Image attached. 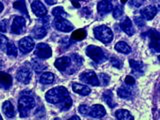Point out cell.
<instances>
[{
	"label": "cell",
	"mask_w": 160,
	"mask_h": 120,
	"mask_svg": "<svg viewBox=\"0 0 160 120\" xmlns=\"http://www.w3.org/2000/svg\"><path fill=\"white\" fill-rule=\"evenodd\" d=\"M45 98L51 104H56L61 110H68L72 105V99L68 90L63 86H57L48 90Z\"/></svg>",
	"instance_id": "cell-1"
},
{
	"label": "cell",
	"mask_w": 160,
	"mask_h": 120,
	"mask_svg": "<svg viewBox=\"0 0 160 120\" xmlns=\"http://www.w3.org/2000/svg\"><path fill=\"white\" fill-rule=\"evenodd\" d=\"M35 106V100L31 93H22L18 100V111L20 117H27L29 112Z\"/></svg>",
	"instance_id": "cell-2"
},
{
	"label": "cell",
	"mask_w": 160,
	"mask_h": 120,
	"mask_svg": "<svg viewBox=\"0 0 160 120\" xmlns=\"http://www.w3.org/2000/svg\"><path fill=\"white\" fill-rule=\"evenodd\" d=\"M93 31H94L95 38H97L101 42L107 44L112 41V39H113L112 30L109 27L105 26V25H100V26L95 27Z\"/></svg>",
	"instance_id": "cell-3"
},
{
	"label": "cell",
	"mask_w": 160,
	"mask_h": 120,
	"mask_svg": "<svg viewBox=\"0 0 160 120\" xmlns=\"http://www.w3.org/2000/svg\"><path fill=\"white\" fill-rule=\"evenodd\" d=\"M86 54L93 61L97 63L103 62L107 59L106 54L104 53L103 50L98 46H94V45H89L86 48Z\"/></svg>",
	"instance_id": "cell-4"
},
{
	"label": "cell",
	"mask_w": 160,
	"mask_h": 120,
	"mask_svg": "<svg viewBox=\"0 0 160 120\" xmlns=\"http://www.w3.org/2000/svg\"><path fill=\"white\" fill-rule=\"evenodd\" d=\"M80 80L86 84L93 85V86H98V85H100L99 79L97 77L96 73L92 71V70H86V71L82 72L80 74Z\"/></svg>",
	"instance_id": "cell-5"
},
{
	"label": "cell",
	"mask_w": 160,
	"mask_h": 120,
	"mask_svg": "<svg viewBox=\"0 0 160 120\" xmlns=\"http://www.w3.org/2000/svg\"><path fill=\"white\" fill-rule=\"evenodd\" d=\"M35 55L39 59H47L49 57H51L52 55L51 47L46 43H39L36 45V48H35Z\"/></svg>",
	"instance_id": "cell-6"
},
{
	"label": "cell",
	"mask_w": 160,
	"mask_h": 120,
	"mask_svg": "<svg viewBox=\"0 0 160 120\" xmlns=\"http://www.w3.org/2000/svg\"><path fill=\"white\" fill-rule=\"evenodd\" d=\"M26 23H25V18L22 16L14 17L13 22L11 25V32L13 34H22L26 30Z\"/></svg>",
	"instance_id": "cell-7"
},
{
	"label": "cell",
	"mask_w": 160,
	"mask_h": 120,
	"mask_svg": "<svg viewBox=\"0 0 160 120\" xmlns=\"http://www.w3.org/2000/svg\"><path fill=\"white\" fill-rule=\"evenodd\" d=\"M54 26L55 29H57L58 31L61 32H70L74 28L73 25L68 20H66V18H61V17H55Z\"/></svg>",
	"instance_id": "cell-8"
},
{
	"label": "cell",
	"mask_w": 160,
	"mask_h": 120,
	"mask_svg": "<svg viewBox=\"0 0 160 120\" xmlns=\"http://www.w3.org/2000/svg\"><path fill=\"white\" fill-rule=\"evenodd\" d=\"M148 36L150 39V48L154 52L158 53L160 50V34L157 30L151 29L148 31Z\"/></svg>",
	"instance_id": "cell-9"
},
{
	"label": "cell",
	"mask_w": 160,
	"mask_h": 120,
	"mask_svg": "<svg viewBox=\"0 0 160 120\" xmlns=\"http://www.w3.org/2000/svg\"><path fill=\"white\" fill-rule=\"evenodd\" d=\"M18 44H19V49L21 50V52L23 54H26L30 51H32L35 45L33 38L30 36H26V37H23L22 39H20Z\"/></svg>",
	"instance_id": "cell-10"
},
{
	"label": "cell",
	"mask_w": 160,
	"mask_h": 120,
	"mask_svg": "<svg viewBox=\"0 0 160 120\" xmlns=\"http://www.w3.org/2000/svg\"><path fill=\"white\" fill-rule=\"evenodd\" d=\"M16 79L21 83L28 84L31 80V69L26 66L20 67L16 73Z\"/></svg>",
	"instance_id": "cell-11"
},
{
	"label": "cell",
	"mask_w": 160,
	"mask_h": 120,
	"mask_svg": "<svg viewBox=\"0 0 160 120\" xmlns=\"http://www.w3.org/2000/svg\"><path fill=\"white\" fill-rule=\"evenodd\" d=\"M71 64H72V59H71V57H68V56L60 57L54 63L55 67L61 72L67 71V69H69L70 67H71Z\"/></svg>",
	"instance_id": "cell-12"
},
{
	"label": "cell",
	"mask_w": 160,
	"mask_h": 120,
	"mask_svg": "<svg viewBox=\"0 0 160 120\" xmlns=\"http://www.w3.org/2000/svg\"><path fill=\"white\" fill-rule=\"evenodd\" d=\"M31 8H32L33 13L36 15V16H38V17L46 16L47 9H46V7L44 6V4H42V2L39 1V0H35V1L32 2Z\"/></svg>",
	"instance_id": "cell-13"
},
{
	"label": "cell",
	"mask_w": 160,
	"mask_h": 120,
	"mask_svg": "<svg viewBox=\"0 0 160 120\" xmlns=\"http://www.w3.org/2000/svg\"><path fill=\"white\" fill-rule=\"evenodd\" d=\"M105 114H106L105 108L100 104H95L91 108H89L88 115L92 118H102L105 116Z\"/></svg>",
	"instance_id": "cell-14"
},
{
	"label": "cell",
	"mask_w": 160,
	"mask_h": 120,
	"mask_svg": "<svg viewBox=\"0 0 160 120\" xmlns=\"http://www.w3.org/2000/svg\"><path fill=\"white\" fill-rule=\"evenodd\" d=\"M113 9L112 0H102L97 5V10L100 15H105L111 12Z\"/></svg>",
	"instance_id": "cell-15"
},
{
	"label": "cell",
	"mask_w": 160,
	"mask_h": 120,
	"mask_svg": "<svg viewBox=\"0 0 160 120\" xmlns=\"http://www.w3.org/2000/svg\"><path fill=\"white\" fill-rule=\"evenodd\" d=\"M157 14V8L153 5H148L141 10V16L145 20H152Z\"/></svg>",
	"instance_id": "cell-16"
},
{
	"label": "cell",
	"mask_w": 160,
	"mask_h": 120,
	"mask_svg": "<svg viewBox=\"0 0 160 120\" xmlns=\"http://www.w3.org/2000/svg\"><path fill=\"white\" fill-rule=\"evenodd\" d=\"M46 34H47V28L37 22V25L33 28L31 32V36L35 39H42L46 36Z\"/></svg>",
	"instance_id": "cell-17"
},
{
	"label": "cell",
	"mask_w": 160,
	"mask_h": 120,
	"mask_svg": "<svg viewBox=\"0 0 160 120\" xmlns=\"http://www.w3.org/2000/svg\"><path fill=\"white\" fill-rule=\"evenodd\" d=\"M71 87H72V90L75 93L83 95V96H86V95L90 94V92H91V89H90L88 86H86V85H83V84L76 83V82H72L71 83Z\"/></svg>",
	"instance_id": "cell-18"
},
{
	"label": "cell",
	"mask_w": 160,
	"mask_h": 120,
	"mask_svg": "<svg viewBox=\"0 0 160 120\" xmlns=\"http://www.w3.org/2000/svg\"><path fill=\"white\" fill-rule=\"evenodd\" d=\"M12 85V77L10 76V74L0 71V87L3 89H9Z\"/></svg>",
	"instance_id": "cell-19"
},
{
	"label": "cell",
	"mask_w": 160,
	"mask_h": 120,
	"mask_svg": "<svg viewBox=\"0 0 160 120\" xmlns=\"http://www.w3.org/2000/svg\"><path fill=\"white\" fill-rule=\"evenodd\" d=\"M121 28H122L123 31L128 35V36H132V35L134 34V28H133L132 22L128 17H126L121 22Z\"/></svg>",
	"instance_id": "cell-20"
},
{
	"label": "cell",
	"mask_w": 160,
	"mask_h": 120,
	"mask_svg": "<svg viewBox=\"0 0 160 120\" xmlns=\"http://www.w3.org/2000/svg\"><path fill=\"white\" fill-rule=\"evenodd\" d=\"M2 110H3V113L5 114V116H7V118H13L15 116V109L10 101H5L3 103Z\"/></svg>",
	"instance_id": "cell-21"
},
{
	"label": "cell",
	"mask_w": 160,
	"mask_h": 120,
	"mask_svg": "<svg viewBox=\"0 0 160 120\" xmlns=\"http://www.w3.org/2000/svg\"><path fill=\"white\" fill-rule=\"evenodd\" d=\"M130 67L132 68V72L136 74H142L144 72V65L141 61H137V60L130 59L129 61Z\"/></svg>",
	"instance_id": "cell-22"
},
{
	"label": "cell",
	"mask_w": 160,
	"mask_h": 120,
	"mask_svg": "<svg viewBox=\"0 0 160 120\" xmlns=\"http://www.w3.org/2000/svg\"><path fill=\"white\" fill-rule=\"evenodd\" d=\"M115 117H116L117 119H121V120H133L134 119L132 114L125 109L117 110V111L115 112Z\"/></svg>",
	"instance_id": "cell-23"
},
{
	"label": "cell",
	"mask_w": 160,
	"mask_h": 120,
	"mask_svg": "<svg viewBox=\"0 0 160 120\" xmlns=\"http://www.w3.org/2000/svg\"><path fill=\"white\" fill-rule=\"evenodd\" d=\"M115 49L117 50L118 52L123 53V54H129L131 53V47L129 45L124 42V41H119L117 42V44L115 45Z\"/></svg>",
	"instance_id": "cell-24"
},
{
	"label": "cell",
	"mask_w": 160,
	"mask_h": 120,
	"mask_svg": "<svg viewBox=\"0 0 160 120\" xmlns=\"http://www.w3.org/2000/svg\"><path fill=\"white\" fill-rule=\"evenodd\" d=\"M39 81L42 84H51L54 81V74L51 72H44L40 75Z\"/></svg>",
	"instance_id": "cell-25"
},
{
	"label": "cell",
	"mask_w": 160,
	"mask_h": 120,
	"mask_svg": "<svg viewBox=\"0 0 160 120\" xmlns=\"http://www.w3.org/2000/svg\"><path fill=\"white\" fill-rule=\"evenodd\" d=\"M13 7L15 9L19 10L20 12L25 14L28 17V12L26 9V5H25V0H16V1L13 3Z\"/></svg>",
	"instance_id": "cell-26"
},
{
	"label": "cell",
	"mask_w": 160,
	"mask_h": 120,
	"mask_svg": "<svg viewBox=\"0 0 160 120\" xmlns=\"http://www.w3.org/2000/svg\"><path fill=\"white\" fill-rule=\"evenodd\" d=\"M117 94L121 98H128L131 95V89L128 87V85H123L117 90Z\"/></svg>",
	"instance_id": "cell-27"
},
{
	"label": "cell",
	"mask_w": 160,
	"mask_h": 120,
	"mask_svg": "<svg viewBox=\"0 0 160 120\" xmlns=\"http://www.w3.org/2000/svg\"><path fill=\"white\" fill-rule=\"evenodd\" d=\"M5 51H6V53L9 55V56H12V57H16L18 55L17 48H16V46H15V44L11 41H8Z\"/></svg>",
	"instance_id": "cell-28"
},
{
	"label": "cell",
	"mask_w": 160,
	"mask_h": 120,
	"mask_svg": "<svg viewBox=\"0 0 160 120\" xmlns=\"http://www.w3.org/2000/svg\"><path fill=\"white\" fill-rule=\"evenodd\" d=\"M103 99L105 100V102H106L107 104H108V106L109 107H115L116 106V104L114 103V101H113V95H112V93H111V91H105L104 93H103Z\"/></svg>",
	"instance_id": "cell-29"
},
{
	"label": "cell",
	"mask_w": 160,
	"mask_h": 120,
	"mask_svg": "<svg viewBox=\"0 0 160 120\" xmlns=\"http://www.w3.org/2000/svg\"><path fill=\"white\" fill-rule=\"evenodd\" d=\"M85 37H86V31H85V29L75 30L74 32H72L71 35V38L73 40H83Z\"/></svg>",
	"instance_id": "cell-30"
},
{
	"label": "cell",
	"mask_w": 160,
	"mask_h": 120,
	"mask_svg": "<svg viewBox=\"0 0 160 120\" xmlns=\"http://www.w3.org/2000/svg\"><path fill=\"white\" fill-rule=\"evenodd\" d=\"M31 63H32V67H33V69L35 70L36 72H40V71H42V70L45 68V65L40 61V59H32V61H31Z\"/></svg>",
	"instance_id": "cell-31"
},
{
	"label": "cell",
	"mask_w": 160,
	"mask_h": 120,
	"mask_svg": "<svg viewBox=\"0 0 160 120\" xmlns=\"http://www.w3.org/2000/svg\"><path fill=\"white\" fill-rule=\"evenodd\" d=\"M52 14L54 15L55 17H61V18H66L68 15L67 13L65 12V10L62 7H55L52 10Z\"/></svg>",
	"instance_id": "cell-32"
},
{
	"label": "cell",
	"mask_w": 160,
	"mask_h": 120,
	"mask_svg": "<svg viewBox=\"0 0 160 120\" xmlns=\"http://www.w3.org/2000/svg\"><path fill=\"white\" fill-rule=\"evenodd\" d=\"M110 62H111V64L114 67L119 68V69L123 66V62L121 61V59H119L116 56H111V58H110Z\"/></svg>",
	"instance_id": "cell-33"
},
{
	"label": "cell",
	"mask_w": 160,
	"mask_h": 120,
	"mask_svg": "<svg viewBox=\"0 0 160 120\" xmlns=\"http://www.w3.org/2000/svg\"><path fill=\"white\" fill-rule=\"evenodd\" d=\"M98 79H99V83H101L102 85H107L110 81V77L107 74H104V73L99 74Z\"/></svg>",
	"instance_id": "cell-34"
},
{
	"label": "cell",
	"mask_w": 160,
	"mask_h": 120,
	"mask_svg": "<svg viewBox=\"0 0 160 120\" xmlns=\"http://www.w3.org/2000/svg\"><path fill=\"white\" fill-rule=\"evenodd\" d=\"M8 26H9V21L8 19H3L0 21V32H6L8 30Z\"/></svg>",
	"instance_id": "cell-35"
},
{
	"label": "cell",
	"mask_w": 160,
	"mask_h": 120,
	"mask_svg": "<svg viewBox=\"0 0 160 120\" xmlns=\"http://www.w3.org/2000/svg\"><path fill=\"white\" fill-rule=\"evenodd\" d=\"M71 59H72V61L77 65V66L79 67V66H81L82 65V57L81 56H79L78 54H72L71 55Z\"/></svg>",
	"instance_id": "cell-36"
},
{
	"label": "cell",
	"mask_w": 160,
	"mask_h": 120,
	"mask_svg": "<svg viewBox=\"0 0 160 120\" xmlns=\"http://www.w3.org/2000/svg\"><path fill=\"white\" fill-rule=\"evenodd\" d=\"M7 43H8L7 37L4 36V35L0 34V49H1V50H5V49H6Z\"/></svg>",
	"instance_id": "cell-37"
},
{
	"label": "cell",
	"mask_w": 160,
	"mask_h": 120,
	"mask_svg": "<svg viewBox=\"0 0 160 120\" xmlns=\"http://www.w3.org/2000/svg\"><path fill=\"white\" fill-rule=\"evenodd\" d=\"M122 12H123V9H122V7H120L119 5H117V6L115 7L114 9H112V13H113L114 18L120 17L122 15Z\"/></svg>",
	"instance_id": "cell-38"
},
{
	"label": "cell",
	"mask_w": 160,
	"mask_h": 120,
	"mask_svg": "<svg viewBox=\"0 0 160 120\" xmlns=\"http://www.w3.org/2000/svg\"><path fill=\"white\" fill-rule=\"evenodd\" d=\"M78 111L80 112V114H82V115H88L89 107L87 106V105L82 104V105H80V106L78 107Z\"/></svg>",
	"instance_id": "cell-39"
},
{
	"label": "cell",
	"mask_w": 160,
	"mask_h": 120,
	"mask_svg": "<svg viewBox=\"0 0 160 120\" xmlns=\"http://www.w3.org/2000/svg\"><path fill=\"white\" fill-rule=\"evenodd\" d=\"M124 82L126 85H128V86H132V85L135 84V78L133 76H126Z\"/></svg>",
	"instance_id": "cell-40"
},
{
	"label": "cell",
	"mask_w": 160,
	"mask_h": 120,
	"mask_svg": "<svg viewBox=\"0 0 160 120\" xmlns=\"http://www.w3.org/2000/svg\"><path fill=\"white\" fill-rule=\"evenodd\" d=\"M143 1L144 0H131L130 1V5L133 7H139L143 4Z\"/></svg>",
	"instance_id": "cell-41"
},
{
	"label": "cell",
	"mask_w": 160,
	"mask_h": 120,
	"mask_svg": "<svg viewBox=\"0 0 160 120\" xmlns=\"http://www.w3.org/2000/svg\"><path fill=\"white\" fill-rule=\"evenodd\" d=\"M135 23H136L138 26H144V19L141 17H135Z\"/></svg>",
	"instance_id": "cell-42"
},
{
	"label": "cell",
	"mask_w": 160,
	"mask_h": 120,
	"mask_svg": "<svg viewBox=\"0 0 160 120\" xmlns=\"http://www.w3.org/2000/svg\"><path fill=\"white\" fill-rule=\"evenodd\" d=\"M71 2H72V4H73V6H74V7H76V8L80 7V3H79L78 0H71Z\"/></svg>",
	"instance_id": "cell-43"
},
{
	"label": "cell",
	"mask_w": 160,
	"mask_h": 120,
	"mask_svg": "<svg viewBox=\"0 0 160 120\" xmlns=\"http://www.w3.org/2000/svg\"><path fill=\"white\" fill-rule=\"evenodd\" d=\"M45 1H46V3H48L49 5H53L55 3L53 0H45Z\"/></svg>",
	"instance_id": "cell-44"
},
{
	"label": "cell",
	"mask_w": 160,
	"mask_h": 120,
	"mask_svg": "<svg viewBox=\"0 0 160 120\" xmlns=\"http://www.w3.org/2000/svg\"><path fill=\"white\" fill-rule=\"evenodd\" d=\"M3 9H4V6H3V4L0 2V12H2L3 11Z\"/></svg>",
	"instance_id": "cell-45"
},
{
	"label": "cell",
	"mask_w": 160,
	"mask_h": 120,
	"mask_svg": "<svg viewBox=\"0 0 160 120\" xmlns=\"http://www.w3.org/2000/svg\"><path fill=\"white\" fill-rule=\"evenodd\" d=\"M72 119H76V120H79L80 118H79V117H77V116H73V117H71V118H69V120H72Z\"/></svg>",
	"instance_id": "cell-46"
},
{
	"label": "cell",
	"mask_w": 160,
	"mask_h": 120,
	"mask_svg": "<svg viewBox=\"0 0 160 120\" xmlns=\"http://www.w3.org/2000/svg\"><path fill=\"white\" fill-rule=\"evenodd\" d=\"M127 1H128V0H121V2H122V3H126Z\"/></svg>",
	"instance_id": "cell-47"
},
{
	"label": "cell",
	"mask_w": 160,
	"mask_h": 120,
	"mask_svg": "<svg viewBox=\"0 0 160 120\" xmlns=\"http://www.w3.org/2000/svg\"><path fill=\"white\" fill-rule=\"evenodd\" d=\"M2 119V117H1V115H0V120H1Z\"/></svg>",
	"instance_id": "cell-48"
}]
</instances>
